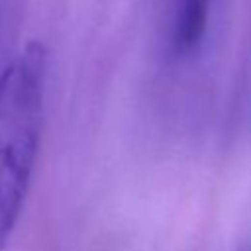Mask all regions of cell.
I'll use <instances>...</instances> for the list:
<instances>
[{
  "mask_svg": "<svg viewBox=\"0 0 251 251\" xmlns=\"http://www.w3.org/2000/svg\"><path fill=\"white\" fill-rule=\"evenodd\" d=\"M47 51L31 41L0 73V251L18 224L43 129Z\"/></svg>",
  "mask_w": 251,
  "mask_h": 251,
  "instance_id": "1",
  "label": "cell"
},
{
  "mask_svg": "<svg viewBox=\"0 0 251 251\" xmlns=\"http://www.w3.org/2000/svg\"><path fill=\"white\" fill-rule=\"evenodd\" d=\"M212 0H169L171 6V45L176 55L192 53L208 27Z\"/></svg>",
  "mask_w": 251,
  "mask_h": 251,
  "instance_id": "2",
  "label": "cell"
}]
</instances>
